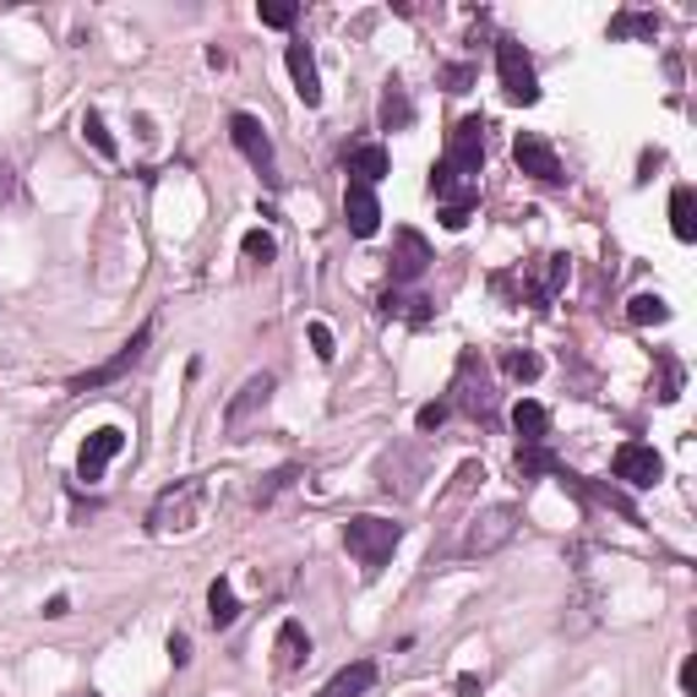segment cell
Here are the masks:
<instances>
[{"mask_svg": "<svg viewBox=\"0 0 697 697\" xmlns=\"http://www.w3.org/2000/svg\"><path fill=\"white\" fill-rule=\"evenodd\" d=\"M518 534V507L513 502H496V507H485V513H474L469 523V534H463V556H496L507 539Z\"/></svg>", "mask_w": 697, "mask_h": 697, "instance_id": "obj_8", "label": "cell"}, {"mask_svg": "<svg viewBox=\"0 0 697 697\" xmlns=\"http://www.w3.org/2000/svg\"><path fill=\"white\" fill-rule=\"evenodd\" d=\"M404 317H409L415 328H426V322H431L436 311H431V300H426V294H415V300H404Z\"/></svg>", "mask_w": 697, "mask_h": 697, "instance_id": "obj_36", "label": "cell"}, {"mask_svg": "<svg viewBox=\"0 0 697 697\" xmlns=\"http://www.w3.org/2000/svg\"><path fill=\"white\" fill-rule=\"evenodd\" d=\"M83 137L98 148V159H120V148H115V137L104 131V115H98V109H87L83 115Z\"/></svg>", "mask_w": 697, "mask_h": 697, "instance_id": "obj_27", "label": "cell"}, {"mask_svg": "<svg viewBox=\"0 0 697 697\" xmlns=\"http://www.w3.org/2000/svg\"><path fill=\"white\" fill-rule=\"evenodd\" d=\"M207 621H213L218 632H229V626L240 621V600H235V589H229V578H218V583L207 589Z\"/></svg>", "mask_w": 697, "mask_h": 697, "instance_id": "obj_23", "label": "cell"}, {"mask_svg": "<svg viewBox=\"0 0 697 697\" xmlns=\"http://www.w3.org/2000/svg\"><path fill=\"white\" fill-rule=\"evenodd\" d=\"M480 170H485V120L463 115L447 131V153L436 159L431 170V196L441 202V224L463 229L469 213L480 207Z\"/></svg>", "mask_w": 697, "mask_h": 697, "instance_id": "obj_1", "label": "cell"}, {"mask_svg": "<svg viewBox=\"0 0 697 697\" xmlns=\"http://www.w3.org/2000/svg\"><path fill=\"white\" fill-rule=\"evenodd\" d=\"M626 322L632 328H648V322H671V305L660 294H632L626 300Z\"/></svg>", "mask_w": 697, "mask_h": 697, "instance_id": "obj_26", "label": "cell"}, {"mask_svg": "<svg viewBox=\"0 0 697 697\" xmlns=\"http://www.w3.org/2000/svg\"><path fill=\"white\" fill-rule=\"evenodd\" d=\"M371 687H376V660H354V665H344L317 697H365Z\"/></svg>", "mask_w": 697, "mask_h": 697, "instance_id": "obj_20", "label": "cell"}, {"mask_svg": "<svg viewBox=\"0 0 697 697\" xmlns=\"http://www.w3.org/2000/svg\"><path fill=\"white\" fill-rule=\"evenodd\" d=\"M344 170H349V180H354V185H371V191H376V185L387 180V170H393V164H387V148H382V142H360V148H349Z\"/></svg>", "mask_w": 697, "mask_h": 697, "instance_id": "obj_16", "label": "cell"}, {"mask_svg": "<svg viewBox=\"0 0 697 697\" xmlns=\"http://www.w3.org/2000/svg\"><path fill=\"white\" fill-rule=\"evenodd\" d=\"M474 480H485V469H480V463H463V469H458V480H452V491H447V502H458Z\"/></svg>", "mask_w": 697, "mask_h": 697, "instance_id": "obj_35", "label": "cell"}, {"mask_svg": "<svg viewBox=\"0 0 697 697\" xmlns=\"http://www.w3.org/2000/svg\"><path fill=\"white\" fill-rule=\"evenodd\" d=\"M610 39H660V17L654 11H621V17H610Z\"/></svg>", "mask_w": 697, "mask_h": 697, "instance_id": "obj_24", "label": "cell"}, {"mask_svg": "<svg viewBox=\"0 0 697 697\" xmlns=\"http://www.w3.org/2000/svg\"><path fill=\"white\" fill-rule=\"evenodd\" d=\"M170 660L174 665H191V637H185V632H174L170 637Z\"/></svg>", "mask_w": 697, "mask_h": 697, "instance_id": "obj_38", "label": "cell"}, {"mask_svg": "<svg viewBox=\"0 0 697 697\" xmlns=\"http://www.w3.org/2000/svg\"><path fill=\"white\" fill-rule=\"evenodd\" d=\"M518 474H523V480H539V474H561V458H556L545 441H534V447H518Z\"/></svg>", "mask_w": 697, "mask_h": 697, "instance_id": "obj_25", "label": "cell"}, {"mask_svg": "<svg viewBox=\"0 0 697 697\" xmlns=\"http://www.w3.org/2000/svg\"><path fill=\"white\" fill-rule=\"evenodd\" d=\"M344 224H349V235H354V240H371V235H376V224H382V202H376V191H371V185H354V180H349Z\"/></svg>", "mask_w": 697, "mask_h": 697, "instance_id": "obj_15", "label": "cell"}, {"mask_svg": "<svg viewBox=\"0 0 697 697\" xmlns=\"http://www.w3.org/2000/svg\"><path fill=\"white\" fill-rule=\"evenodd\" d=\"M513 431L523 436L518 447L545 441V436H550V409H545V404H534V398H518V404H513Z\"/></svg>", "mask_w": 697, "mask_h": 697, "instance_id": "obj_21", "label": "cell"}, {"mask_svg": "<svg viewBox=\"0 0 697 697\" xmlns=\"http://www.w3.org/2000/svg\"><path fill=\"white\" fill-rule=\"evenodd\" d=\"M311 349H317V360H333L339 349H333V328L328 322H311Z\"/></svg>", "mask_w": 697, "mask_h": 697, "instance_id": "obj_34", "label": "cell"}, {"mask_svg": "<svg viewBox=\"0 0 697 697\" xmlns=\"http://www.w3.org/2000/svg\"><path fill=\"white\" fill-rule=\"evenodd\" d=\"M447 409L452 415H469V420H480L485 431L496 426V387H491V371H485V360H480V349H463L458 354V371H452V398H447Z\"/></svg>", "mask_w": 697, "mask_h": 697, "instance_id": "obj_2", "label": "cell"}, {"mask_svg": "<svg viewBox=\"0 0 697 697\" xmlns=\"http://www.w3.org/2000/svg\"><path fill=\"white\" fill-rule=\"evenodd\" d=\"M11 196H17V174H11V164L0 159V207H6Z\"/></svg>", "mask_w": 697, "mask_h": 697, "instance_id": "obj_39", "label": "cell"}, {"mask_svg": "<svg viewBox=\"0 0 697 697\" xmlns=\"http://www.w3.org/2000/svg\"><path fill=\"white\" fill-rule=\"evenodd\" d=\"M671 235H676L682 246L697 240V191L693 185H676V191H671Z\"/></svg>", "mask_w": 697, "mask_h": 697, "instance_id": "obj_22", "label": "cell"}, {"mask_svg": "<svg viewBox=\"0 0 697 697\" xmlns=\"http://www.w3.org/2000/svg\"><path fill=\"white\" fill-rule=\"evenodd\" d=\"M567 278H572V257H567V251H556V257L523 261L518 289H523V300H528V305H550V300L567 289Z\"/></svg>", "mask_w": 697, "mask_h": 697, "instance_id": "obj_10", "label": "cell"}, {"mask_svg": "<svg viewBox=\"0 0 697 697\" xmlns=\"http://www.w3.org/2000/svg\"><path fill=\"white\" fill-rule=\"evenodd\" d=\"M447 420H452V409H447V398H441V404H426V409L415 415V431H420V436H431V431H441Z\"/></svg>", "mask_w": 697, "mask_h": 697, "instance_id": "obj_33", "label": "cell"}, {"mask_svg": "<svg viewBox=\"0 0 697 697\" xmlns=\"http://www.w3.org/2000/svg\"><path fill=\"white\" fill-rule=\"evenodd\" d=\"M376 120H382V131H409V126H415V104H409V93H404L398 77H387V87H382Z\"/></svg>", "mask_w": 697, "mask_h": 697, "instance_id": "obj_19", "label": "cell"}, {"mask_svg": "<svg viewBox=\"0 0 697 697\" xmlns=\"http://www.w3.org/2000/svg\"><path fill=\"white\" fill-rule=\"evenodd\" d=\"M610 469H615V480H626V485H637V491H648V485L665 480V458H660L648 441H621L615 458H610Z\"/></svg>", "mask_w": 697, "mask_h": 697, "instance_id": "obj_11", "label": "cell"}, {"mask_svg": "<svg viewBox=\"0 0 697 697\" xmlns=\"http://www.w3.org/2000/svg\"><path fill=\"white\" fill-rule=\"evenodd\" d=\"M272 660H278V671L289 676V671H300L305 660H311V632L300 626V621H283L278 626V637H272Z\"/></svg>", "mask_w": 697, "mask_h": 697, "instance_id": "obj_17", "label": "cell"}, {"mask_svg": "<svg viewBox=\"0 0 697 697\" xmlns=\"http://www.w3.org/2000/svg\"><path fill=\"white\" fill-rule=\"evenodd\" d=\"M289 77H294V93L317 109L322 104V77H317V55H311V44H289Z\"/></svg>", "mask_w": 697, "mask_h": 697, "instance_id": "obj_18", "label": "cell"}, {"mask_svg": "<svg viewBox=\"0 0 697 697\" xmlns=\"http://www.w3.org/2000/svg\"><path fill=\"white\" fill-rule=\"evenodd\" d=\"M344 545H349V556L360 561V572H365V578H376V572L393 561V550L404 545V523L360 513V518L344 523Z\"/></svg>", "mask_w": 697, "mask_h": 697, "instance_id": "obj_3", "label": "cell"}, {"mask_svg": "<svg viewBox=\"0 0 697 697\" xmlns=\"http://www.w3.org/2000/svg\"><path fill=\"white\" fill-rule=\"evenodd\" d=\"M441 83H447V93H463V87L474 83V66H447V72H441Z\"/></svg>", "mask_w": 697, "mask_h": 697, "instance_id": "obj_37", "label": "cell"}, {"mask_svg": "<svg viewBox=\"0 0 697 697\" xmlns=\"http://www.w3.org/2000/svg\"><path fill=\"white\" fill-rule=\"evenodd\" d=\"M120 452H126V431H120V426H98V431L83 441V458H77V480H87V485H93V480H104V469H109Z\"/></svg>", "mask_w": 697, "mask_h": 697, "instance_id": "obj_14", "label": "cell"}, {"mask_svg": "<svg viewBox=\"0 0 697 697\" xmlns=\"http://www.w3.org/2000/svg\"><path fill=\"white\" fill-rule=\"evenodd\" d=\"M148 344H153V322H142V328H137L126 344L115 349L104 365H93V371H83V376H72V382H66V393H98V387H115V382H120L131 365H142Z\"/></svg>", "mask_w": 697, "mask_h": 697, "instance_id": "obj_6", "label": "cell"}, {"mask_svg": "<svg viewBox=\"0 0 697 697\" xmlns=\"http://www.w3.org/2000/svg\"><path fill=\"white\" fill-rule=\"evenodd\" d=\"M496 77L513 104H539V77H534V61L518 39H496Z\"/></svg>", "mask_w": 697, "mask_h": 697, "instance_id": "obj_9", "label": "cell"}, {"mask_svg": "<svg viewBox=\"0 0 697 697\" xmlns=\"http://www.w3.org/2000/svg\"><path fill=\"white\" fill-rule=\"evenodd\" d=\"M431 261H436L431 240H426L420 229H398V235H393V289H398V283H420Z\"/></svg>", "mask_w": 697, "mask_h": 697, "instance_id": "obj_13", "label": "cell"}, {"mask_svg": "<svg viewBox=\"0 0 697 697\" xmlns=\"http://www.w3.org/2000/svg\"><path fill=\"white\" fill-rule=\"evenodd\" d=\"M513 159H518V170L528 174V180H539V185H561V180H567L556 148H550L539 131H518V137H513Z\"/></svg>", "mask_w": 697, "mask_h": 697, "instance_id": "obj_12", "label": "cell"}, {"mask_svg": "<svg viewBox=\"0 0 697 697\" xmlns=\"http://www.w3.org/2000/svg\"><path fill=\"white\" fill-rule=\"evenodd\" d=\"M502 365H507V376H513V382H534V376L545 371V360H539L534 349H513V354H507Z\"/></svg>", "mask_w": 697, "mask_h": 697, "instance_id": "obj_29", "label": "cell"}, {"mask_svg": "<svg viewBox=\"0 0 697 697\" xmlns=\"http://www.w3.org/2000/svg\"><path fill=\"white\" fill-rule=\"evenodd\" d=\"M294 480H300V463H283V469H272V474H267V485H261L251 502H257V507H272V496H278V491H289Z\"/></svg>", "mask_w": 697, "mask_h": 697, "instance_id": "obj_28", "label": "cell"}, {"mask_svg": "<svg viewBox=\"0 0 697 697\" xmlns=\"http://www.w3.org/2000/svg\"><path fill=\"white\" fill-rule=\"evenodd\" d=\"M202 502H207V480H174L170 491H159V502L148 507V534H185L202 523Z\"/></svg>", "mask_w": 697, "mask_h": 697, "instance_id": "obj_4", "label": "cell"}, {"mask_svg": "<svg viewBox=\"0 0 697 697\" xmlns=\"http://www.w3.org/2000/svg\"><path fill=\"white\" fill-rule=\"evenodd\" d=\"M693 687H697V660H682V693L693 697Z\"/></svg>", "mask_w": 697, "mask_h": 697, "instance_id": "obj_42", "label": "cell"}, {"mask_svg": "<svg viewBox=\"0 0 697 697\" xmlns=\"http://www.w3.org/2000/svg\"><path fill=\"white\" fill-rule=\"evenodd\" d=\"M480 693H485L480 676H458V697H480Z\"/></svg>", "mask_w": 697, "mask_h": 697, "instance_id": "obj_40", "label": "cell"}, {"mask_svg": "<svg viewBox=\"0 0 697 697\" xmlns=\"http://www.w3.org/2000/svg\"><path fill=\"white\" fill-rule=\"evenodd\" d=\"M229 142L246 153V164H251V170H257L272 191L283 185V174H278V153H272V137H267V126H261L257 115H246V109H240V115H229Z\"/></svg>", "mask_w": 697, "mask_h": 697, "instance_id": "obj_7", "label": "cell"}, {"mask_svg": "<svg viewBox=\"0 0 697 697\" xmlns=\"http://www.w3.org/2000/svg\"><path fill=\"white\" fill-rule=\"evenodd\" d=\"M660 371H665V382H660V404H676V398H682V365H676L671 354H660Z\"/></svg>", "mask_w": 697, "mask_h": 697, "instance_id": "obj_32", "label": "cell"}, {"mask_svg": "<svg viewBox=\"0 0 697 697\" xmlns=\"http://www.w3.org/2000/svg\"><path fill=\"white\" fill-rule=\"evenodd\" d=\"M272 393H278V376H272V371L246 376V382H240V393H235V398H229V409H224V436H229V441H246V436L261 426V415L272 409Z\"/></svg>", "mask_w": 697, "mask_h": 697, "instance_id": "obj_5", "label": "cell"}, {"mask_svg": "<svg viewBox=\"0 0 697 697\" xmlns=\"http://www.w3.org/2000/svg\"><path fill=\"white\" fill-rule=\"evenodd\" d=\"M240 251H246V257H251V261H261V267H267V261L278 257V240H272L267 229H251V235L240 240Z\"/></svg>", "mask_w": 697, "mask_h": 697, "instance_id": "obj_30", "label": "cell"}, {"mask_svg": "<svg viewBox=\"0 0 697 697\" xmlns=\"http://www.w3.org/2000/svg\"><path fill=\"white\" fill-rule=\"evenodd\" d=\"M294 22H300V6H289V0L261 6V28H294Z\"/></svg>", "mask_w": 697, "mask_h": 697, "instance_id": "obj_31", "label": "cell"}, {"mask_svg": "<svg viewBox=\"0 0 697 697\" xmlns=\"http://www.w3.org/2000/svg\"><path fill=\"white\" fill-rule=\"evenodd\" d=\"M44 615H50V621H61V615H72V600H66V594H55V600L44 605Z\"/></svg>", "mask_w": 697, "mask_h": 697, "instance_id": "obj_41", "label": "cell"}]
</instances>
